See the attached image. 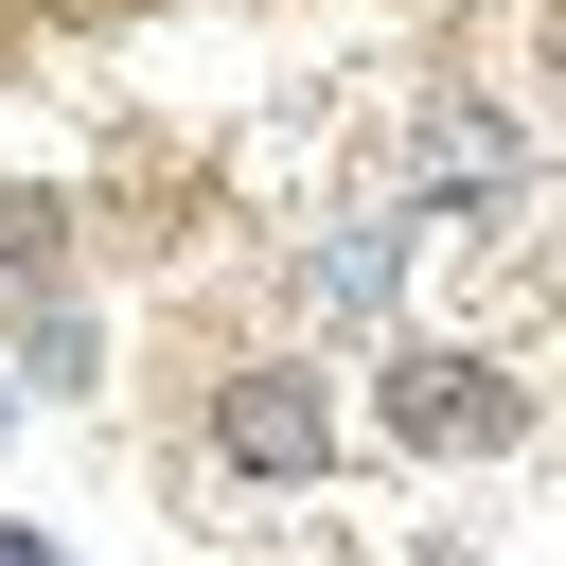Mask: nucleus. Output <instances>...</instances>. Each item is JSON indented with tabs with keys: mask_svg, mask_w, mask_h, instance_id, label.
<instances>
[{
	"mask_svg": "<svg viewBox=\"0 0 566 566\" xmlns=\"http://www.w3.org/2000/svg\"><path fill=\"white\" fill-rule=\"evenodd\" d=\"M336 442H354V424H336V389H318L301 354H265V371H230V389H212V460H230V478H265V495H318V478H336Z\"/></svg>",
	"mask_w": 566,
	"mask_h": 566,
	"instance_id": "1",
	"label": "nucleus"
},
{
	"mask_svg": "<svg viewBox=\"0 0 566 566\" xmlns=\"http://www.w3.org/2000/svg\"><path fill=\"white\" fill-rule=\"evenodd\" d=\"M371 407H389L407 460H513V442H531V389H513L495 354H389Z\"/></svg>",
	"mask_w": 566,
	"mask_h": 566,
	"instance_id": "2",
	"label": "nucleus"
},
{
	"mask_svg": "<svg viewBox=\"0 0 566 566\" xmlns=\"http://www.w3.org/2000/svg\"><path fill=\"white\" fill-rule=\"evenodd\" d=\"M18 301V389H88V301H53V283H0Z\"/></svg>",
	"mask_w": 566,
	"mask_h": 566,
	"instance_id": "3",
	"label": "nucleus"
},
{
	"mask_svg": "<svg viewBox=\"0 0 566 566\" xmlns=\"http://www.w3.org/2000/svg\"><path fill=\"white\" fill-rule=\"evenodd\" d=\"M389 283H407V248H389V230L318 248V318H389Z\"/></svg>",
	"mask_w": 566,
	"mask_h": 566,
	"instance_id": "4",
	"label": "nucleus"
},
{
	"mask_svg": "<svg viewBox=\"0 0 566 566\" xmlns=\"http://www.w3.org/2000/svg\"><path fill=\"white\" fill-rule=\"evenodd\" d=\"M0 566H71V548H53V531H35V513H0Z\"/></svg>",
	"mask_w": 566,
	"mask_h": 566,
	"instance_id": "5",
	"label": "nucleus"
},
{
	"mask_svg": "<svg viewBox=\"0 0 566 566\" xmlns=\"http://www.w3.org/2000/svg\"><path fill=\"white\" fill-rule=\"evenodd\" d=\"M389 566H478V548H442V531H424V548H389Z\"/></svg>",
	"mask_w": 566,
	"mask_h": 566,
	"instance_id": "6",
	"label": "nucleus"
},
{
	"mask_svg": "<svg viewBox=\"0 0 566 566\" xmlns=\"http://www.w3.org/2000/svg\"><path fill=\"white\" fill-rule=\"evenodd\" d=\"M0 442H18V354H0Z\"/></svg>",
	"mask_w": 566,
	"mask_h": 566,
	"instance_id": "7",
	"label": "nucleus"
}]
</instances>
